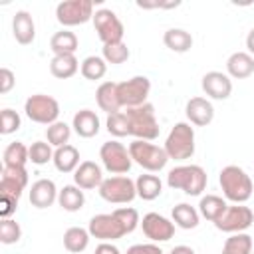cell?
Returning a JSON list of instances; mask_svg holds the SVG:
<instances>
[{"label": "cell", "instance_id": "1", "mask_svg": "<svg viewBox=\"0 0 254 254\" xmlns=\"http://www.w3.org/2000/svg\"><path fill=\"white\" fill-rule=\"evenodd\" d=\"M218 185L222 189L224 198L230 200L232 204H244L254 190L250 175L238 165H226L218 173Z\"/></svg>", "mask_w": 254, "mask_h": 254}, {"label": "cell", "instance_id": "2", "mask_svg": "<svg viewBox=\"0 0 254 254\" xmlns=\"http://www.w3.org/2000/svg\"><path fill=\"white\" fill-rule=\"evenodd\" d=\"M208 175L200 165H179L167 175V185L175 190H183L189 196H200L206 189Z\"/></svg>", "mask_w": 254, "mask_h": 254}, {"label": "cell", "instance_id": "3", "mask_svg": "<svg viewBox=\"0 0 254 254\" xmlns=\"http://www.w3.org/2000/svg\"><path fill=\"white\" fill-rule=\"evenodd\" d=\"M125 115L129 119V135L141 141H155L159 137V121L155 115V107L147 101L139 107L125 109Z\"/></svg>", "mask_w": 254, "mask_h": 254}, {"label": "cell", "instance_id": "4", "mask_svg": "<svg viewBox=\"0 0 254 254\" xmlns=\"http://www.w3.org/2000/svg\"><path fill=\"white\" fill-rule=\"evenodd\" d=\"M165 151L173 161H187L194 155V127L187 121H179L171 127L165 139Z\"/></svg>", "mask_w": 254, "mask_h": 254}, {"label": "cell", "instance_id": "5", "mask_svg": "<svg viewBox=\"0 0 254 254\" xmlns=\"http://www.w3.org/2000/svg\"><path fill=\"white\" fill-rule=\"evenodd\" d=\"M129 155H131L133 163H137L141 169H145L149 173H159L169 163V155H167L165 147H159L151 141H141V139L131 141Z\"/></svg>", "mask_w": 254, "mask_h": 254}, {"label": "cell", "instance_id": "6", "mask_svg": "<svg viewBox=\"0 0 254 254\" xmlns=\"http://www.w3.org/2000/svg\"><path fill=\"white\" fill-rule=\"evenodd\" d=\"M24 113L30 121L40 125H52L60 121V103L52 95L46 93H34L24 103Z\"/></svg>", "mask_w": 254, "mask_h": 254}, {"label": "cell", "instance_id": "7", "mask_svg": "<svg viewBox=\"0 0 254 254\" xmlns=\"http://www.w3.org/2000/svg\"><path fill=\"white\" fill-rule=\"evenodd\" d=\"M97 192L105 202H111V204H129L137 196L135 181L125 175H115V177L103 179Z\"/></svg>", "mask_w": 254, "mask_h": 254}, {"label": "cell", "instance_id": "8", "mask_svg": "<svg viewBox=\"0 0 254 254\" xmlns=\"http://www.w3.org/2000/svg\"><path fill=\"white\" fill-rule=\"evenodd\" d=\"M93 0H64L56 6V20L64 28L81 26L93 20Z\"/></svg>", "mask_w": 254, "mask_h": 254}, {"label": "cell", "instance_id": "9", "mask_svg": "<svg viewBox=\"0 0 254 254\" xmlns=\"http://www.w3.org/2000/svg\"><path fill=\"white\" fill-rule=\"evenodd\" d=\"M99 159H101V165L107 173L111 175H125L129 173L131 165H133V159L129 155V147H125L123 143L119 141H105L99 149Z\"/></svg>", "mask_w": 254, "mask_h": 254}, {"label": "cell", "instance_id": "10", "mask_svg": "<svg viewBox=\"0 0 254 254\" xmlns=\"http://www.w3.org/2000/svg\"><path fill=\"white\" fill-rule=\"evenodd\" d=\"M91 22H93V28H95V32H97V38L101 40L103 46L123 42L125 28H123V22L119 20V16H117L113 10H109V8H99V10H95Z\"/></svg>", "mask_w": 254, "mask_h": 254}, {"label": "cell", "instance_id": "11", "mask_svg": "<svg viewBox=\"0 0 254 254\" xmlns=\"http://www.w3.org/2000/svg\"><path fill=\"white\" fill-rule=\"evenodd\" d=\"M149 93H151V79L147 75H133L131 79H125V81L117 83L119 103L125 109L139 107V105L147 103Z\"/></svg>", "mask_w": 254, "mask_h": 254}, {"label": "cell", "instance_id": "12", "mask_svg": "<svg viewBox=\"0 0 254 254\" xmlns=\"http://www.w3.org/2000/svg\"><path fill=\"white\" fill-rule=\"evenodd\" d=\"M87 230H89L91 238H97L101 242H113L127 234L125 226L121 224V220L117 218L115 212H101V214L91 216Z\"/></svg>", "mask_w": 254, "mask_h": 254}, {"label": "cell", "instance_id": "13", "mask_svg": "<svg viewBox=\"0 0 254 254\" xmlns=\"http://www.w3.org/2000/svg\"><path fill=\"white\" fill-rule=\"evenodd\" d=\"M254 222V212L250 206L246 204H228L226 210L222 212V216L214 222V226L220 232H228V234H236V232H244L246 228H250Z\"/></svg>", "mask_w": 254, "mask_h": 254}, {"label": "cell", "instance_id": "14", "mask_svg": "<svg viewBox=\"0 0 254 254\" xmlns=\"http://www.w3.org/2000/svg\"><path fill=\"white\" fill-rule=\"evenodd\" d=\"M141 228H143V234L155 244L167 242L175 236V222L159 212H147L141 220Z\"/></svg>", "mask_w": 254, "mask_h": 254}, {"label": "cell", "instance_id": "15", "mask_svg": "<svg viewBox=\"0 0 254 254\" xmlns=\"http://www.w3.org/2000/svg\"><path fill=\"white\" fill-rule=\"evenodd\" d=\"M28 171L26 167H2L0 177V196H14L20 200L22 192L28 187Z\"/></svg>", "mask_w": 254, "mask_h": 254}, {"label": "cell", "instance_id": "16", "mask_svg": "<svg viewBox=\"0 0 254 254\" xmlns=\"http://www.w3.org/2000/svg\"><path fill=\"white\" fill-rule=\"evenodd\" d=\"M200 87L206 93V97L224 101L232 93V79L228 77V73H222V71H206L202 75Z\"/></svg>", "mask_w": 254, "mask_h": 254}, {"label": "cell", "instance_id": "17", "mask_svg": "<svg viewBox=\"0 0 254 254\" xmlns=\"http://www.w3.org/2000/svg\"><path fill=\"white\" fill-rule=\"evenodd\" d=\"M185 115L189 119L190 125H196V127H206L212 123L214 119V107L210 103V99L206 97H190L185 105Z\"/></svg>", "mask_w": 254, "mask_h": 254}, {"label": "cell", "instance_id": "18", "mask_svg": "<svg viewBox=\"0 0 254 254\" xmlns=\"http://www.w3.org/2000/svg\"><path fill=\"white\" fill-rule=\"evenodd\" d=\"M58 187L52 179H38L36 183H32L30 187V204L36 208H48L54 202H58Z\"/></svg>", "mask_w": 254, "mask_h": 254}, {"label": "cell", "instance_id": "19", "mask_svg": "<svg viewBox=\"0 0 254 254\" xmlns=\"http://www.w3.org/2000/svg\"><path fill=\"white\" fill-rule=\"evenodd\" d=\"M103 183V171L95 161H81L79 167L73 173V185H77L83 190L99 189Z\"/></svg>", "mask_w": 254, "mask_h": 254}, {"label": "cell", "instance_id": "20", "mask_svg": "<svg viewBox=\"0 0 254 254\" xmlns=\"http://www.w3.org/2000/svg\"><path fill=\"white\" fill-rule=\"evenodd\" d=\"M12 36L18 44L28 46L36 40V24L28 10H18L12 18Z\"/></svg>", "mask_w": 254, "mask_h": 254}, {"label": "cell", "instance_id": "21", "mask_svg": "<svg viewBox=\"0 0 254 254\" xmlns=\"http://www.w3.org/2000/svg\"><path fill=\"white\" fill-rule=\"evenodd\" d=\"M71 127H73V131L79 137L91 139V137H95L99 133L101 121H99V117H97L95 111H91V109H79V111H75V115L71 119Z\"/></svg>", "mask_w": 254, "mask_h": 254}, {"label": "cell", "instance_id": "22", "mask_svg": "<svg viewBox=\"0 0 254 254\" xmlns=\"http://www.w3.org/2000/svg\"><path fill=\"white\" fill-rule=\"evenodd\" d=\"M226 73L234 79H246L254 73V56L248 52H234L226 60Z\"/></svg>", "mask_w": 254, "mask_h": 254}, {"label": "cell", "instance_id": "23", "mask_svg": "<svg viewBox=\"0 0 254 254\" xmlns=\"http://www.w3.org/2000/svg\"><path fill=\"white\" fill-rule=\"evenodd\" d=\"M95 101H97L99 109L105 111L107 115L117 113L121 109L119 95H117V83L115 81H103V83H99V87L95 89Z\"/></svg>", "mask_w": 254, "mask_h": 254}, {"label": "cell", "instance_id": "24", "mask_svg": "<svg viewBox=\"0 0 254 254\" xmlns=\"http://www.w3.org/2000/svg\"><path fill=\"white\" fill-rule=\"evenodd\" d=\"M79 62L75 58V54H62V56H54L50 60V73L58 79H69L79 71Z\"/></svg>", "mask_w": 254, "mask_h": 254}, {"label": "cell", "instance_id": "25", "mask_svg": "<svg viewBox=\"0 0 254 254\" xmlns=\"http://www.w3.org/2000/svg\"><path fill=\"white\" fill-rule=\"evenodd\" d=\"M171 220L175 222V226H179L183 230H192L198 226L200 214H198V208L190 206L189 202H179L171 210Z\"/></svg>", "mask_w": 254, "mask_h": 254}, {"label": "cell", "instance_id": "26", "mask_svg": "<svg viewBox=\"0 0 254 254\" xmlns=\"http://www.w3.org/2000/svg\"><path fill=\"white\" fill-rule=\"evenodd\" d=\"M52 163L60 173H75V169L79 167V151L69 143L64 147H58L54 151Z\"/></svg>", "mask_w": 254, "mask_h": 254}, {"label": "cell", "instance_id": "27", "mask_svg": "<svg viewBox=\"0 0 254 254\" xmlns=\"http://www.w3.org/2000/svg\"><path fill=\"white\" fill-rule=\"evenodd\" d=\"M135 189H137V196L139 198H143V200H155L163 192V181L157 175H153V173L139 175L135 179Z\"/></svg>", "mask_w": 254, "mask_h": 254}, {"label": "cell", "instance_id": "28", "mask_svg": "<svg viewBox=\"0 0 254 254\" xmlns=\"http://www.w3.org/2000/svg\"><path fill=\"white\" fill-rule=\"evenodd\" d=\"M58 204H60L64 210H67V212H77V210H81L83 204H85L83 189H79L77 185H65L64 189H60Z\"/></svg>", "mask_w": 254, "mask_h": 254}, {"label": "cell", "instance_id": "29", "mask_svg": "<svg viewBox=\"0 0 254 254\" xmlns=\"http://www.w3.org/2000/svg\"><path fill=\"white\" fill-rule=\"evenodd\" d=\"M226 206H228L226 198H222V196H218V194H206V196H200L198 214H200L202 218H206L208 222L214 224V222L222 216V212L226 210Z\"/></svg>", "mask_w": 254, "mask_h": 254}, {"label": "cell", "instance_id": "30", "mask_svg": "<svg viewBox=\"0 0 254 254\" xmlns=\"http://www.w3.org/2000/svg\"><path fill=\"white\" fill-rule=\"evenodd\" d=\"M89 230L81 228V226H69L64 232V248L71 254H81L87 246H89Z\"/></svg>", "mask_w": 254, "mask_h": 254}, {"label": "cell", "instance_id": "31", "mask_svg": "<svg viewBox=\"0 0 254 254\" xmlns=\"http://www.w3.org/2000/svg\"><path fill=\"white\" fill-rule=\"evenodd\" d=\"M163 44L177 54H185L192 48V36L183 28H169L163 34Z\"/></svg>", "mask_w": 254, "mask_h": 254}, {"label": "cell", "instance_id": "32", "mask_svg": "<svg viewBox=\"0 0 254 254\" xmlns=\"http://www.w3.org/2000/svg\"><path fill=\"white\" fill-rule=\"evenodd\" d=\"M30 161V147H26L22 141H12L6 145L2 153L4 167H26Z\"/></svg>", "mask_w": 254, "mask_h": 254}, {"label": "cell", "instance_id": "33", "mask_svg": "<svg viewBox=\"0 0 254 254\" xmlns=\"http://www.w3.org/2000/svg\"><path fill=\"white\" fill-rule=\"evenodd\" d=\"M79 42L77 36L69 30H60L52 36L50 40V50L54 52V56H62V54H75Z\"/></svg>", "mask_w": 254, "mask_h": 254}, {"label": "cell", "instance_id": "34", "mask_svg": "<svg viewBox=\"0 0 254 254\" xmlns=\"http://www.w3.org/2000/svg\"><path fill=\"white\" fill-rule=\"evenodd\" d=\"M252 248H254V238L246 232H236L224 240L220 254H252Z\"/></svg>", "mask_w": 254, "mask_h": 254}, {"label": "cell", "instance_id": "35", "mask_svg": "<svg viewBox=\"0 0 254 254\" xmlns=\"http://www.w3.org/2000/svg\"><path fill=\"white\" fill-rule=\"evenodd\" d=\"M79 71L85 79L89 81H97L101 79L105 73H107V62L101 58V56H87L81 65H79Z\"/></svg>", "mask_w": 254, "mask_h": 254}, {"label": "cell", "instance_id": "36", "mask_svg": "<svg viewBox=\"0 0 254 254\" xmlns=\"http://www.w3.org/2000/svg\"><path fill=\"white\" fill-rule=\"evenodd\" d=\"M69 137H71V127L65 123V121H56L52 125L46 127V141L52 145V147H64L69 143Z\"/></svg>", "mask_w": 254, "mask_h": 254}, {"label": "cell", "instance_id": "37", "mask_svg": "<svg viewBox=\"0 0 254 254\" xmlns=\"http://www.w3.org/2000/svg\"><path fill=\"white\" fill-rule=\"evenodd\" d=\"M131 56L129 48L125 42H117V44H107L101 48V58L107 62V64H113V65H119L123 62H127Z\"/></svg>", "mask_w": 254, "mask_h": 254}, {"label": "cell", "instance_id": "38", "mask_svg": "<svg viewBox=\"0 0 254 254\" xmlns=\"http://www.w3.org/2000/svg\"><path fill=\"white\" fill-rule=\"evenodd\" d=\"M50 161H54V149L48 141H34L30 145V163L42 167L48 165Z\"/></svg>", "mask_w": 254, "mask_h": 254}, {"label": "cell", "instance_id": "39", "mask_svg": "<svg viewBox=\"0 0 254 254\" xmlns=\"http://www.w3.org/2000/svg\"><path fill=\"white\" fill-rule=\"evenodd\" d=\"M105 127L109 131V135L113 137H127L129 135V119L125 115V111H117V113H111L107 115V121H105Z\"/></svg>", "mask_w": 254, "mask_h": 254}, {"label": "cell", "instance_id": "40", "mask_svg": "<svg viewBox=\"0 0 254 254\" xmlns=\"http://www.w3.org/2000/svg\"><path fill=\"white\" fill-rule=\"evenodd\" d=\"M22 238V226L14 218L0 220V242L2 244H16Z\"/></svg>", "mask_w": 254, "mask_h": 254}, {"label": "cell", "instance_id": "41", "mask_svg": "<svg viewBox=\"0 0 254 254\" xmlns=\"http://www.w3.org/2000/svg\"><path fill=\"white\" fill-rule=\"evenodd\" d=\"M20 127H22L20 113L10 109V107L2 109V113H0V133L2 135H10V133H16Z\"/></svg>", "mask_w": 254, "mask_h": 254}, {"label": "cell", "instance_id": "42", "mask_svg": "<svg viewBox=\"0 0 254 254\" xmlns=\"http://www.w3.org/2000/svg\"><path fill=\"white\" fill-rule=\"evenodd\" d=\"M113 212L117 214V218H119V220H121V224L125 226L127 234H131V232L141 224L139 212H137V208H133V206H121V208H115Z\"/></svg>", "mask_w": 254, "mask_h": 254}, {"label": "cell", "instance_id": "43", "mask_svg": "<svg viewBox=\"0 0 254 254\" xmlns=\"http://www.w3.org/2000/svg\"><path fill=\"white\" fill-rule=\"evenodd\" d=\"M14 85H16V75H14V71L8 69V67H2V69H0V93H2V95L10 93Z\"/></svg>", "mask_w": 254, "mask_h": 254}, {"label": "cell", "instance_id": "44", "mask_svg": "<svg viewBox=\"0 0 254 254\" xmlns=\"http://www.w3.org/2000/svg\"><path fill=\"white\" fill-rule=\"evenodd\" d=\"M125 254H165V252L155 242H147V244H133V246H129Z\"/></svg>", "mask_w": 254, "mask_h": 254}, {"label": "cell", "instance_id": "45", "mask_svg": "<svg viewBox=\"0 0 254 254\" xmlns=\"http://www.w3.org/2000/svg\"><path fill=\"white\" fill-rule=\"evenodd\" d=\"M18 208V198L14 196H0V216L10 218Z\"/></svg>", "mask_w": 254, "mask_h": 254}, {"label": "cell", "instance_id": "46", "mask_svg": "<svg viewBox=\"0 0 254 254\" xmlns=\"http://www.w3.org/2000/svg\"><path fill=\"white\" fill-rule=\"evenodd\" d=\"M93 254H121V250L113 242H99L95 246V252Z\"/></svg>", "mask_w": 254, "mask_h": 254}, {"label": "cell", "instance_id": "47", "mask_svg": "<svg viewBox=\"0 0 254 254\" xmlns=\"http://www.w3.org/2000/svg\"><path fill=\"white\" fill-rule=\"evenodd\" d=\"M169 254H196V252H194L190 246H187V244H179V246H175Z\"/></svg>", "mask_w": 254, "mask_h": 254}, {"label": "cell", "instance_id": "48", "mask_svg": "<svg viewBox=\"0 0 254 254\" xmlns=\"http://www.w3.org/2000/svg\"><path fill=\"white\" fill-rule=\"evenodd\" d=\"M246 50H248V54L250 56H254V28L248 32V36H246Z\"/></svg>", "mask_w": 254, "mask_h": 254}, {"label": "cell", "instance_id": "49", "mask_svg": "<svg viewBox=\"0 0 254 254\" xmlns=\"http://www.w3.org/2000/svg\"><path fill=\"white\" fill-rule=\"evenodd\" d=\"M252 254H254V248H252Z\"/></svg>", "mask_w": 254, "mask_h": 254}]
</instances>
